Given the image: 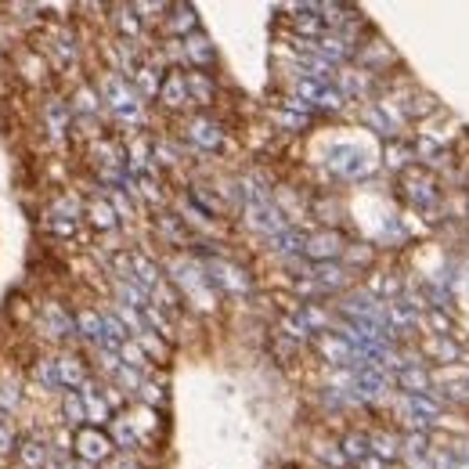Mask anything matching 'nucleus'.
<instances>
[{
	"mask_svg": "<svg viewBox=\"0 0 469 469\" xmlns=\"http://www.w3.org/2000/svg\"><path fill=\"white\" fill-rule=\"evenodd\" d=\"M304 239H307V235L286 228L278 239H271V246H274V253H281V256H304Z\"/></svg>",
	"mask_w": 469,
	"mask_h": 469,
	"instance_id": "27",
	"label": "nucleus"
},
{
	"mask_svg": "<svg viewBox=\"0 0 469 469\" xmlns=\"http://www.w3.org/2000/svg\"><path fill=\"white\" fill-rule=\"evenodd\" d=\"M188 138H192V145H199V148L214 152V148H221L224 130H221L214 120H192V127H188Z\"/></svg>",
	"mask_w": 469,
	"mask_h": 469,
	"instance_id": "16",
	"label": "nucleus"
},
{
	"mask_svg": "<svg viewBox=\"0 0 469 469\" xmlns=\"http://www.w3.org/2000/svg\"><path fill=\"white\" fill-rule=\"evenodd\" d=\"M54 364H58V380H62V387H69V390H76V387H83V383H87V372H83V364H80V357H72V354H65V357H58Z\"/></svg>",
	"mask_w": 469,
	"mask_h": 469,
	"instance_id": "20",
	"label": "nucleus"
},
{
	"mask_svg": "<svg viewBox=\"0 0 469 469\" xmlns=\"http://www.w3.org/2000/svg\"><path fill=\"white\" fill-rule=\"evenodd\" d=\"M76 113H83V116H94V113H98V94H94L90 87H83V90L76 94Z\"/></svg>",
	"mask_w": 469,
	"mask_h": 469,
	"instance_id": "44",
	"label": "nucleus"
},
{
	"mask_svg": "<svg viewBox=\"0 0 469 469\" xmlns=\"http://www.w3.org/2000/svg\"><path fill=\"white\" fill-rule=\"evenodd\" d=\"M329 166H332L339 177H347V180H361V177L372 173V159H368L357 145H336V148L329 152Z\"/></svg>",
	"mask_w": 469,
	"mask_h": 469,
	"instance_id": "4",
	"label": "nucleus"
},
{
	"mask_svg": "<svg viewBox=\"0 0 469 469\" xmlns=\"http://www.w3.org/2000/svg\"><path fill=\"white\" fill-rule=\"evenodd\" d=\"M184 76H188V94H192V102L210 105L214 102V80L206 72H184Z\"/></svg>",
	"mask_w": 469,
	"mask_h": 469,
	"instance_id": "25",
	"label": "nucleus"
},
{
	"mask_svg": "<svg viewBox=\"0 0 469 469\" xmlns=\"http://www.w3.org/2000/svg\"><path fill=\"white\" fill-rule=\"evenodd\" d=\"M423 350H426L433 361H440V364H451V361L462 357V350H458V343H455L451 336H433V339H426Z\"/></svg>",
	"mask_w": 469,
	"mask_h": 469,
	"instance_id": "22",
	"label": "nucleus"
},
{
	"mask_svg": "<svg viewBox=\"0 0 469 469\" xmlns=\"http://www.w3.org/2000/svg\"><path fill=\"white\" fill-rule=\"evenodd\" d=\"M307 278H314V281H318L322 293H329V289H343V286H347V271H343L336 260H332V264H314Z\"/></svg>",
	"mask_w": 469,
	"mask_h": 469,
	"instance_id": "17",
	"label": "nucleus"
},
{
	"mask_svg": "<svg viewBox=\"0 0 469 469\" xmlns=\"http://www.w3.org/2000/svg\"><path fill=\"white\" fill-rule=\"evenodd\" d=\"M37 380H40L47 390H58V387H62V380H58V364H54V361H40V364H37Z\"/></svg>",
	"mask_w": 469,
	"mask_h": 469,
	"instance_id": "41",
	"label": "nucleus"
},
{
	"mask_svg": "<svg viewBox=\"0 0 469 469\" xmlns=\"http://www.w3.org/2000/svg\"><path fill=\"white\" fill-rule=\"evenodd\" d=\"M76 332L102 347V339H105V322H102V314H98V311H80V314H76Z\"/></svg>",
	"mask_w": 469,
	"mask_h": 469,
	"instance_id": "21",
	"label": "nucleus"
},
{
	"mask_svg": "<svg viewBox=\"0 0 469 469\" xmlns=\"http://www.w3.org/2000/svg\"><path fill=\"white\" fill-rule=\"evenodd\" d=\"M361 120L383 138H398V130H401V113H394V105H368L361 113Z\"/></svg>",
	"mask_w": 469,
	"mask_h": 469,
	"instance_id": "10",
	"label": "nucleus"
},
{
	"mask_svg": "<svg viewBox=\"0 0 469 469\" xmlns=\"http://www.w3.org/2000/svg\"><path fill=\"white\" fill-rule=\"evenodd\" d=\"M141 398H145L148 405H155V401H163V390H159L155 383H141Z\"/></svg>",
	"mask_w": 469,
	"mask_h": 469,
	"instance_id": "50",
	"label": "nucleus"
},
{
	"mask_svg": "<svg viewBox=\"0 0 469 469\" xmlns=\"http://www.w3.org/2000/svg\"><path fill=\"white\" fill-rule=\"evenodd\" d=\"M297 98L307 102L311 109H329V113H339V109H343V90L332 87V83L311 80V76H300V80H297Z\"/></svg>",
	"mask_w": 469,
	"mask_h": 469,
	"instance_id": "3",
	"label": "nucleus"
},
{
	"mask_svg": "<svg viewBox=\"0 0 469 469\" xmlns=\"http://www.w3.org/2000/svg\"><path fill=\"white\" fill-rule=\"evenodd\" d=\"M15 444H19L15 430H12V426H0V455H12V451H15Z\"/></svg>",
	"mask_w": 469,
	"mask_h": 469,
	"instance_id": "47",
	"label": "nucleus"
},
{
	"mask_svg": "<svg viewBox=\"0 0 469 469\" xmlns=\"http://www.w3.org/2000/svg\"><path fill=\"white\" fill-rule=\"evenodd\" d=\"M120 357H123V364H130V368H138V372L148 368V354H145L138 343H123V347H120Z\"/></svg>",
	"mask_w": 469,
	"mask_h": 469,
	"instance_id": "37",
	"label": "nucleus"
},
{
	"mask_svg": "<svg viewBox=\"0 0 469 469\" xmlns=\"http://www.w3.org/2000/svg\"><path fill=\"white\" fill-rule=\"evenodd\" d=\"M448 469H469V462L465 458H451V465Z\"/></svg>",
	"mask_w": 469,
	"mask_h": 469,
	"instance_id": "56",
	"label": "nucleus"
},
{
	"mask_svg": "<svg viewBox=\"0 0 469 469\" xmlns=\"http://www.w3.org/2000/svg\"><path fill=\"white\" fill-rule=\"evenodd\" d=\"M419 155H423V163H430V166H444V163H448V152H444L430 134L419 138Z\"/></svg>",
	"mask_w": 469,
	"mask_h": 469,
	"instance_id": "32",
	"label": "nucleus"
},
{
	"mask_svg": "<svg viewBox=\"0 0 469 469\" xmlns=\"http://www.w3.org/2000/svg\"><path fill=\"white\" fill-rule=\"evenodd\" d=\"M401 286H398V278H390V274H375L372 278V286H368V293L372 297H394Z\"/></svg>",
	"mask_w": 469,
	"mask_h": 469,
	"instance_id": "39",
	"label": "nucleus"
},
{
	"mask_svg": "<svg viewBox=\"0 0 469 469\" xmlns=\"http://www.w3.org/2000/svg\"><path fill=\"white\" fill-rule=\"evenodd\" d=\"M339 448H343L347 462H361V458H368V455H372V448H368V437H361V433H347Z\"/></svg>",
	"mask_w": 469,
	"mask_h": 469,
	"instance_id": "31",
	"label": "nucleus"
},
{
	"mask_svg": "<svg viewBox=\"0 0 469 469\" xmlns=\"http://www.w3.org/2000/svg\"><path fill=\"white\" fill-rule=\"evenodd\" d=\"M210 271H214L210 281H214V286H221V289H231V293H246V289H249L246 271L235 267V264H228V260H214Z\"/></svg>",
	"mask_w": 469,
	"mask_h": 469,
	"instance_id": "11",
	"label": "nucleus"
},
{
	"mask_svg": "<svg viewBox=\"0 0 469 469\" xmlns=\"http://www.w3.org/2000/svg\"><path fill=\"white\" fill-rule=\"evenodd\" d=\"M116 380H120L127 390H141V383H145V380H141V372H138V368H130V364H120Z\"/></svg>",
	"mask_w": 469,
	"mask_h": 469,
	"instance_id": "45",
	"label": "nucleus"
},
{
	"mask_svg": "<svg viewBox=\"0 0 469 469\" xmlns=\"http://www.w3.org/2000/svg\"><path fill=\"white\" fill-rule=\"evenodd\" d=\"M246 224L267 239H278L281 231H286V214H281L274 203H256V206H246Z\"/></svg>",
	"mask_w": 469,
	"mask_h": 469,
	"instance_id": "7",
	"label": "nucleus"
},
{
	"mask_svg": "<svg viewBox=\"0 0 469 469\" xmlns=\"http://www.w3.org/2000/svg\"><path fill=\"white\" fill-rule=\"evenodd\" d=\"M19 387L15 383H0V412H8V408H15L19 405Z\"/></svg>",
	"mask_w": 469,
	"mask_h": 469,
	"instance_id": "46",
	"label": "nucleus"
},
{
	"mask_svg": "<svg viewBox=\"0 0 469 469\" xmlns=\"http://www.w3.org/2000/svg\"><path fill=\"white\" fill-rule=\"evenodd\" d=\"M318 455H322V458L329 462V465H347V455H343L339 448H332V444H325V448H322Z\"/></svg>",
	"mask_w": 469,
	"mask_h": 469,
	"instance_id": "49",
	"label": "nucleus"
},
{
	"mask_svg": "<svg viewBox=\"0 0 469 469\" xmlns=\"http://www.w3.org/2000/svg\"><path fill=\"white\" fill-rule=\"evenodd\" d=\"M44 318H47V325H51V336H69V332H76V318H69L58 304H47V307H44Z\"/></svg>",
	"mask_w": 469,
	"mask_h": 469,
	"instance_id": "28",
	"label": "nucleus"
},
{
	"mask_svg": "<svg viewBox=\"0 0 469 469\" xmlns=\"http://www.w3.org/2000/svg\"><path fill=\"white\" fill-rule=\"evenodd\" d=\"M318 350H322L325 361H332L336 368H354V361H357V354H354V347L347 343L343 332H322V336H318Z\"/></svg>",
	"mask_w": 469,
	"mask_h": 469,
	"instance_id": "9",
	"label": "nucleus"
},
{
	"mask_svg": "<svg viewBox=\"0 0 469 469\" xmlns=\"http://www.w3.org/2000/svg\"><path fill=\"white\" fill-rule=\"evenodd\" d=\"M80 398H83V405H87V419L90 423H109V401L98 394V387H94V383H83L80 387Z\"/></svg>",
	"mask_w": 469,
	"mask_h": 469,
	"instance_id": "18",
	"label": "nucleus"
},
{
	"mask_svg": "<svg viewBox=\"0 0 469 469\" xmlns=\"http://www.w3.org/2000/svg\"><path fill=\"white\" fill-rule=\"evenodd\" d=\"M398 387H401L405 394H430L433 380H430V372L423 368V361H415V364H405V368L398 372Z\"/></svg>",
	"mask_w": 469,
	"mask_h": 469,
	"instance_id": "14",
	"label": "nucleus"
},
{
	"mask_svg": "<svg viewBox=\"0 0 469 469\" xmlns=\"http://www.w3.org/2000/svg\"><path fill=\"white\" fill-rule=\"evenodd\" d=\"M297 26H300L304 33H322V26H318V19H297Z\"/></svg>",
	"mask_w": 469,
	"mask_h": 469,
	"instance_id": "53",
	"label": "nucleus"
},
{
	"mask_svg": "<svg viewBox=\"0 0 469 469\" xmlns=\"http://www.w3.org/2000/svg\"><path fill=\"white\" fill-rule=\"evenodd\" d=\"M405 188H408V199H412L419 210H433V206H437V184H433L430 173L408 170V173H405Z\"/></svg>",
	"mask_w": 469,
	"mask_h": 469,
	"instance_id": "8",
	"label": "nucleus"
},
{
	"mask_svg": "<svg viewBox=\"0 0 469 469\" xmlns=\"http://www.w3.org/2000/svg\"><path fill=\"white\" fill-rule=\"evenodd\" d=\"M368 448H372L375 458H383V462L401 458V437H394V433H387V430L372 433V437H368Z\"/></svg>",
	"mask_w": 469,
	"mask_h": 469,
	"instance_id": "19",
	"label": "nucleus"
},
{
	"mask_svg": "<svg viewBox=\"0 0 469 469\" xmlns=\"http://www.w3.org/2000/svg\"><path fill=\"white\" fill-rule=\"evenodd\" d=\"M372 87V80L364 76V72H357V69H343L339 72V90H343V98L347 94H364Z\"/></svg>",
	"mask_w": 469,
	"mask_h": 469,
	"instance_id": "29",
	"label": "nucleus"
},
{
	"mask_svg": "<svg viewBox=\"0 0 469 469\" xmlns=\"http://www.w3.org/2000/svg\"><path fill=\"white\" fill-rule=\"evenodd\" d=\"M398 412L412 430H430L433 423H440V401L430 394H405L398 401Z\"/></svg>",
	"mask_w": 469,
	"mask_h": 469,
	"instance_id": "2",
	"label": "nucleus"
},
{
	"mask_svg": "<svg viewBox=\"0 0 469 469\" xmlns=\"http://www.w3.org/2000/svg\"><path fill=\"white\" fill-rule=\"evenodd\" d=\"M281 329H286L293 339H311V329H307V322L300 314H286V318H281Z\"/></svg>",
	"mask_w": 469,
	"mask_h": 469,
	"instance_id": "43",
	"label": "nucleus"
},
{
	"mask_svg": "<svg viewBox=\"0 0 469 469\" xmlns=\"http://www.w3.org/2000/svg\"><path fill=\"white\" fill-rule=\"evenodd\" d=\"M170 29L173 33H192L196 29V12L192 8H177V15L170 19Z\"/></svg>",
	"mask_w": 469,
	"mask_h": 469,
	"instance_id": "42",
	"label": "nucleus"
},
{
	"mask_svg": "<svg viewBox=\"0 0 469 469\" xmlns=\"http://www.w3.org/2000/svg\"><path fill=\"white\" fill-rule=\"evenodd\" d=\"M423 322L433 329V336H451V318L440 311V307H433V311H426L423 314Z\"/></svg>",
	"mask_w": 469,
	"mask_h": 469,
	"instance_id": "38",
	"label": "nucleus"
},
{
	"mask_svg": "<svg viewBox=\"0 0 469 469\" xmlns=\"http://www.w3.org/2000/svg\"><path fill=\"white\" fill-rule=\"evenodd\" d=\"M47 127H51V134H65V127H69V105H62V102H47Z\"/></svg>",
	"mask_w": 469,
	"mask_h": 469,
	"instance_id": "34",
	"label": "nucleus"
},
{
	"mask_svg": "<svg viewBox=\"0 0 469 469\" xmlns=\"http://www.w3.org/2000/svg\"><path fill=\"white\" fill-rule=\"evenodd\" d=\"M339 253H347V246H343V235L332 231V228L311 231V235L304 239V256L314 260V264H332Z\"/></svg>",
	"mask_w": 469,
	"mask_h": 469,
	"instance_id": "6",
	"label": "nucleus"
},
{
	"mask_svg": "<svg viewBox=\"0 0 469 469\" xmlns=\"http://www.w3.org/2000/svg\"><path fill=\"white\" fill-rule=\"evenodd\" d=\"M116 26H120V33H123V37H130V40L141 33V22H138L134 8H120V15H116Z\"/></svg>",
	"mask_w": 469,
	"mask_h": 469,
	"instance_id": "40",
	"label": "nucleus"
},
{
	"mask_svg": "<svg viewBox=\"0 0 469 469\" xmlns=\"http://www.w3.org/2000/svg\"><path fill=\"white\" fill-rule=\"evenodd\" d=\"M159 102H163L166 109H180V105L192 102V94H188V76H184V72H170V76H163Z\"/></svg>",
	"mask_w": 469,
	"mask_h": 469,
	"instance_id": "12",
	"label": "nucleus"
},
{
	"mask_svg": "<svg viewBox=\"0 0 469 469\" xmlns=\"http://www.w3.org/2000/svg\"><path fill=\"white\" fill-rule=\"evenodd\" d=\"M465 286H469V267H465Z\"/></svg>",
	"mask_w": 469,
	"mask_h": 469,
	"instance_id": "58",
	"label": "nucleus"
},
{
	"mask_svg": "<svg viewBox=\"0 0 469 469\" xmlns=\"http://www.w3.org/2000/svg\"><path fill=\"white\" fill-rule=\"evenodd\" d=\"M130 281H138L141 289H148V293H155L159 286H163V274H159V267L148 260V256H141V253H134L130 256Z\"/></svg>",
	"mask_w": 469,
	"mask_h": 469,
	"instance_id": "13",
	"label": "nucleus"
},
{
	"mask_svg": "<svg viewBox=\"0 0 469 469\" xmlns=\"http://www.w3.org/2000/svg\"><path fill=\"white\" fill-rule=\"evenodd\" d=\"M347 256H350L354 264H368V256H372V253H368V249H347Z\"/></svg>",
	"mask_w": 469,
	"mask_h": 469,
	"instance_id": "54",
	"label": "nucleus"
},
{
	"mask_svg": "<svg viewBox=\"0 0 469 469\" xmlns=\"http://www.w3.org/2000/svg\"><path fill=\"white\" fill-rule=\"evenodd\" d=\"M184 54H188V62H192V65H210L214 62V44L196 33V37L184 40Z\"/></svg>",
	"mask_w": 469,
	"mask_h": 469,
	"instance_id": "26",
	"label": "nucleus"
},
{
	"mask_svg": "<svg viewBox=\"0 0 469 469\" xmlns=\"http://www.w3.org/2000/svg\"><path fill=\"white\" fill-rule=\"evenodd\" d=\"M318 51L336 65V62H343V58H350L357 47H354V40L347 37V33H322L318 37Z\"/></svg>",
	"mask_w": 469,
	"mask_h": 469,
	"instance_id": "15",
	"label": "nucleus"
},
{
	"mask_svg": "<svg viewBox=\"0 0 469 469\" xmlns=\"http://www.w3.org/2000/svg\"><path fill=\"white\" fill-rule=\"evenodd\" d=\"M87 217H90V224L94 228H102V231H113L116 228V206L113 203H105V199H94L90 206H87Z\"/></svg>",
	"mask_w": 469,
	"mask_h": 469,
	"instance_id": "24",
	"label": "nucleus"
},
{
	"mask_svg": "<svg viewBox=\"0 0 469 469\" xmlns=\"http://www.w3.org/2000/svg\"><path fill=\"white\" fill-rule=\"evenodd\" d=\"M113 440H116L120 448H138V430H134V423H130V419H116V423H113Z\"/></svg>",
	"mask_w": 469,
	"mask_h": 469,
	"instance_id": "36",
	"label": "nucleus"
},
{
	"mask_svg": "<svg viewBox=\"0 0 469 469\" xmlns=\"http://www.w3.org/2000/svg\"><path fill=\"white\" fill-rule=\"evenodd\" d=\"M72 448H76V455H80L83 462L98 465V462H105V458L113 455V437H105L98 426H83V430H76Z\"/></svg>",
	"mask_w": 469,
	"mask_h": 469,
	"instance_id": "5",
	"label": "nucleus"
},
{
	"mask_svg": "<svg viewBox=\"0 0 469 469\" xmlns=\"http://www.w3.org/2000/svg\"><path fill=\"white\" fill-rule=\"evenodd\" d=\"M19 458H22L26 469H47V465H51L47 444H40V440H22V444H19Z\"/></svg>",
	"mask_w": 469,
	"mask_h": 469,
	"instance_id": "23",
	"label": "nucleus"
},
{
	"mask_svg": "<svg viewBox=\"0 0 469 469\" xmlns=\"http://www.w3.org/2000/svg\"><path fill=\"white\" fill-rule=\"evenodd\" d=\"M4 415H8V412H0V426H8V423H4Z\"/></svg>",
	"mask_w": 469,
	"mask_h": 469,
	"instance_id": "57",
	"label": "nucleus"
},
{
	"mask_svg": "<svg viewBox=\"0 0 469 469\" xmlns=\"http://www.w3.org/2000/svg\"><path fill=\"white\" fill-rule=\"evenodd\" d=\"M134 80H138V90L145 94V98H152V94H159V87H163V76H159L152 65H141Z\"/></svg>",
	"mask_w": 469,
	"mask_h": 469,
	"instance_id": "33",
	"label": "nucleus"
},
{
	"mask_svg": "<svg viewBox=\"0 0 469 469\" xmlns=\"http://www.w3.org/2000/svg\"><path fill=\"white\" fill-rule=\"evenodd\" d=\"M141 339V350H148V354H155V357H166V347H163V339H155V336H138Z\"/></svg>",
	"mask_w": 469,
	"mask_h": 469,
	"instance_id": "48",
	"label": "nucleus"
},
{
	"mask_svg": "<svg viewBox=\"0 0 469 469\" xmlns=\"http://www.w3.org/2000/svg\"><path fill=\"white\" fill-rule=\"evenodd\" d=\"M102 98L109 102V109L120 120H127V123H141L145 120L141 102H138V90L123 76H102Z\"/></svg>",
	"mask_w": 469,
	"mask_h": 469,
	"instance_id": "1",
	"label": "nucleus"
},
{
	"mask_svg": "<svg viewBox=\"0 0 469 469\" xmlns=\"http://www.w3.org/2000/svg\"><path fill=\"white\" fill-rule=\"evenodd\" d=\"M357 469H387V462H383V458H375V455H368V458L357 462Z\"/></svg>",
	"mask_w": 469,
	"mask_h": 469,
	"instance_id": "51",
	"label": "nucleus"
},
{
	"mask_svg": "<svg viewBox=\"0 0 469 469\" xmlns=\"http://www.w3.org/2000/svg\"><path fill=\"white\" fill-rule=\"evenodd\" d=\"M51 231H58V235H72L76 224H72V221H51Z\"/></svg>",
	"mask_w": 469,
	"mask_h": 469,
	"instance_id": "52",
	"label": "nucleus"
},
{
	"mask_svg": "<svg viewBox=\"0 0 469 469\" xmlns=\"http://www.w3.org/2000/svg\"><path fill=\"white\" fill-rule=\"evenodd\" d=\"M278 120L286 123V127H300L304 123V116H293V113H278Z\"/></svg>",
	"mask_w": 469,
	"mask_h": 469,
	"instance_id": "55",
	"label": "nucleus"
},
{
	"mask_svg": "<svg viewBox=\"0 0 469 469\" xmlns=\"http://www.w3.org/2000/svg\"><path fill=\"white\" fill-rule=\"evenodd\" d=\"M62 412H65V419H69V426H80L83 430V423H87V405H83V398L80 394H65V401H62Z\"/></svg>",
	"mask_w": 469,
	"mask_h": 469,
	"instance_id": "30",
	"label": "nucleus"
},
{
	"mask_svg": "<svg viewBox=\"0 0 469 469\" xmlns=\"http://www.w3.org/2000/svg\"><path fill=\"white\" fill-rule=\"evenodd\" d=\"M412 152L405 148V145H387V166L390 170H398V173H408L412 170Z\"/></svg>",
	"mask_w": 469,
	"mask_h": 469,
	"instance_id": "35",
	"label": "nucleus"
}]
</instances>
